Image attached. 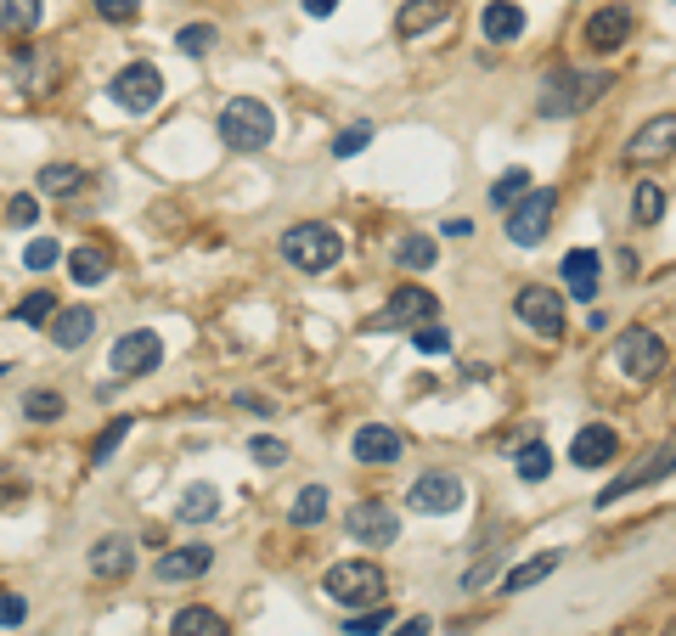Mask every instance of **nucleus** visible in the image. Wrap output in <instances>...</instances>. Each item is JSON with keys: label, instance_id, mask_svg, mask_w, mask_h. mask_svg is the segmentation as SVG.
<instances>
[{"label": "nucleus", "instance_id": "f257e3e1", "mask_svg": "<svg viewBox=\"0 0 676 636\" xmlns=\"http://www.w3.org/2000/svg\"><path fill=\"white\" fill-rule=\"evenodd\" d=\"M282 259L304 277H327L333 265L345 259V237H338L333 225H322V220H304V225L282 231Z\"/></svg>", "mask_w": 676, "mask_h": 636}, {"label": "nucleus", "instance_id": "f03ea898", "mask_svg": "<svg viewBox=\"0 0 676 636\" xmlns=\"http://www.w3.org/2000/svg\"><path fill=\"white\" fill-rule=\"evenodd\" d=\"M277 136V113H270L259 96H231L220 108V142L231 152H265Z\"/></svg>", "mask_w": 676, "mask_h": 636}, {"label": "nucleus", "instance_id": "7ed1b4c3", "mask_svg": "<svg viewBox=\"0 0 676 636\" xmlns=\"http://www.w3.org/2000/svg\"><path fill=\"white\" fill-rule=\"evenodd\" d=\"M384 568L372 563V558H345V563H333L327 575H322V591L338 602V609H366V602H384Z\"/></svg>", "mask_w": 676, "mask_h": 636}, {"label": "nucleus", "instance_id": "20e7f679", "mask_svg": "<svg viewBox=\"0 0 676 636\" xmlns=\"http://www.w3.org/2000/svg\"><path fill=\"white\" fill-rule=\"evenodd\" d=\"M608 90V74H587V69H564V74H547V85H541V113L547 119H575L587 113L597 96Z\"/></svg>", "mask_w": 676, "mask_h": 636}, {"label": "nucleus", "instance_id": "39448f33", "mask_svg": "<svg viewBox=\"0 0 676 636\" xmlns=\"http://www.w3.org/2000/svg\"><path fill=\"white\" fill-rule=\"evenodd\" d=\"M439 316V298L428 293V288H418V282H400L389 298H384V310L366 321V332H412V327H423V321H434Z\"/></svg>", "mask_w": 676, "mask_h": 636}, {"label": "nucleus", "instance_id": "423d86ee", "mask_svg": "<svg viewBox=\"0 0 676 636\" xmlns=\"http://www.w3.org/2000/svg\"><path fill=\"white\" fill-rule=\"evenodd\" d=\"M615 360H620V372L631 383H649V378L665 372V339L654 327H626L615 339Z\"/></svg>", "mask_w": 676, "mask_h": 636}, {"label": "nucleus", "instance_id": "0eeeda50", "mask_svg": "<svg viewBox=\"0 0 676 636\" xmlns=\"http://www.w3.org/2000/svg\"><path fill=\"white\" fill-rule=\"evenodd\" d=\"M553 209H558V192L530 186L519 204H507V237H514L519 248H535L541 237H547V225H553Z\"/></svg>", "mask_w": 676, "mask_h": 636}, {"label": "nucleus", "instance_id": "6e6552de", "mask_svg": "<svg viewBox=\"0 0 676 636\" xmlns=\"http://www.w3.org/2000/svg\"><path fill=\"white\" fill-rule=\"evenodd\" d=\"M108 96H113V108H124V113L142 119V113H153V108L164 102V74L153 69V62H130V69L113 74Z\"/></svg>", "mask_w": 676, "mask_h": 636}, {"label": "nucleus", "instance_id": "1a4fd4ad", "mask_svg": "<svg viewBox=\"0 0 676 636\" xmlns=\"http://www.w3.org/2000/svg\"><path fill=\"white\" fill-rule=\"evenodd\" d=\"M514 316L541 332V339H564V293L547 288V282H524L519 298H514Z\"/></svg>", "mask_w": 676, "mask_h": 636}, {"label": "nucleus", "instance_id": "9d476101", "mask_svg": "<svg viewBox=\"0 0 676 636\" xmlns=\"http://www.w3.org/2000/svg\"><path fill=\"white\" fill-rule=\"evenodd\" d=\"M158 360H164V339H158L153 327H135V332H124V339H113V355H108V366H113L119 383L158 372Z\"/></svg>", "mask_w": 676, "mask_h": 636}, {"label": "nucleus", "instance_id": "9b49d317", "mask_svg": "<svg viewBox=\"0 0 676 636\" xmlns=\"http://www.w3.org/2000/svg\"><path fill=\"white\" fill-rule=\"evenodd\" d=\"M345 529H350V541H361V547H389V541H400V513L389 507V501H355V507L345 513Z\"/></svg>", "mask_w": 676, "mask_h": 636}, {"label": "nucleus", "instance_id": "f8f14e48", "mask_svg": "<svg viewBox=\"0 0 676 636\" xmlns=\"http://www.w3.org/2000/svg\"><path fill=\"white\" fill-rule=\"evenodd\" d=\"M462 479L451 474V467H434V474H423L418 485H412V496H406V507L412 513H457L462 507Z\"/></svg>", "mask_w": 676, "mask_h": 636}, {"label": "nucleus", "instance_id": "ddd939ff", "mask_svg": "<svg viewBox=\"0 0 676 636\" xmlns=\"http://www.w3.org/2000/svg\"><path fill=\"white\" fill-rule=\"evenodd\" d=\"M209 568H215V547L192 541V547H169V552H158L153 575H158L164 586H181V580H197V575H209Z\"/></svg>", "mask_w": 676, "mask_h": 636}, {"label": "nucleus", "instance_id": "4468645a", "mask_svg": "<svg viewBox=\"0 0 676 636\" xmlns=\"http://www.w3.org/2000/svg\"><path fill=\"white\" fill-rule=\"evenodd\" d=\"M350 451H355V462H366V467H389V462L406 456V433L389 428V423H366V428H355Z\"/></svg>", "mask_w": 676, "mask_h": 636}, {"label": "nucleus", "instance_id": "2eb2a0df", "mask_svg": "<svg viewBox=\"0 0 676 636\" xmlns=\"http://www.w3.org/2000/svg\"><path fill=\"white\" fill-rule=\"evenodd\" d=\"M631 23H637V17H631L626 7H603V12L587 17V35H581V40H587V51L608 57V51H620V46L631 40Z\"/></svg>", "mask_w": 676, "mask_h": 636}, {"label": "nucleus", "instance_id": "dca6fc26", "mask_svg": "<svg viewBox=\"0 0 676 636\" xmlns=\"http://www.w3.org/2000/svg\"><path fill=\"white\" fill-rule=\"evenodd\" d=\"M615 456H620V433L608 428V423H587L569 440V462L575 467H603V462H615Z\"/></svg>", "mask_w": 676, "mask_h": 636}, {"label": "nucleus", "instance_id": "f3484780", "mask_svg": "<svg viewBox=\"0 0 676 636\" xmlns=\"http://www.w3.org/2000/svg\"><path fill=\"white\" fill-rule=\"evenodd\" d=\"M135 568V541L130 535H101V541L90 547V575L96 580H130Z\"/></svg>", "mask_w": 676, "mask_h": 636}, {"label": "nucleus", "instance_id": "a211bd4d", "mask_svg": "<svg viewBox=\"0 0 676 636\" xmlns=\"http://www.w3.org/2000/svg\"><path fill=\"white\" fill-rule=\"evenodd\" d=\"M46 332H51V344L57 350H85L90 344V332H96V310L90 305H57V316L46 321Z\"/></svg>", "mask_w": 676, "mask_h": 636}, {"label": "nucleus", "instance_id": "6ab92c4d", "mask_svg": "<svg viewBox=\"0 0 676 636\" xmlns=\"http://www.w3.org/2000/svg\"><path fill=\"white\" fill-rule=\"evenodd\" d=\"M524 7L519 0H485V12H480V35L491 40V46H502V40H519L524 35Z\"/></svg>", "mask_w": 676, "mask_h": 636}, {"label": "nucleus", "instance_id": "aec40b11", "mask_svg": "<svg viewBox=\"0 0 676 636\" xmlns=\"http://www.w3.org/2000/svg\"><path fill=\"white\" fill-rule=\"evenodd\" d=\"M671 474V445H660L654 456H642L637 467H631V474H620L615 485H608L603 496H597V507H608V501H620V496H631L637 485H654V479H665Z\"/></svg>", "mask_w": 676, "mask_h": 636}, {"label": "nucleus", "instance_id": "412c9836", "mask_svg": "<svg viewBox=\"0 0 676 636\" xmlns=\"http://www.w3.org/2000/svg\"><path fill=\"white\" fill-rule=\"evenodd\" d=\"M671 136H676V119L660 113L654 124H642L631 147H626V163H654V158H671Z\"/></svg>", "mask_w": 676, "mask_h": 636}, {"label": "nucleus", "instance_id": "4be33fe9", "mask_svg": "<svg viewBox=\"0 0 676 636\" xmlns=\"http://www.w3.org/2000/svg\"><path fill=\"white\" fill-rule=\"evenodd\" d=\"M558 563H564V552H558V547H553V552H535V558H524V563L507 568V575H502V591H507V597H519V591H530V586L547 580Z\"/></svg>", "mask_w": 676, "mask_h": 636}, {"label": "nucleus", "instance_id": "5701e85b", "mask_svg": "<svg viewBox=\"0 0 676 636\" xmlns=\"http://www.w3.org/2000/svg\"><path fill=\"white\" fill-rule=\"evenodd\" d=\"M564 288L575 298H597V254L592 248H569L564 254Z\"/></svg>", "mask_w": 676, "mask_h": 636}, {"label": "nucleus", "instance_id": "b1692460", "mask_svg": "<svg viewBox=\"0 0 676 636\" xmlns=\"http://www.w3.org/2000/svg\"><path fill=\"white\" fill-rule=\"evenodd\" d=\"M169 636H231V625L215 609H203V602H186V609L169 620Z\"/></svg>", "mask_w": 676, "mask_h": 636}, {"label": "nucleus", "instance_id": "393cba45", "mask_svg": "<svg viewBox=\"0 0 676 636\" xmlns=\"http://www.w3.org/2000/svg\"><path fill=\"white\" fill-rule=\"evenodd\" d=\"M108 271H113V259H108V248H96V243H85V248L68 254V277H74L80 288L108 282Z\"/></svg>", "mask_w": 676, "mask_h": 636}, {"label": "nucleus", "instance_id": "a878e982", "mask_svg": "<svg viewBox=\"0 0 676 636\" xmlns=\"http://www.w3.org/2000/svg\"><path fill=\"white\" fill-rule=\"evenodd\" d=\"M434 259H439V243L428 237V231H406V237L395 243V265H400V271H434Z\"/></svg>", "mask_w": 676, "mask_h": 636}, {"label": "nucleus", "instance_id": "bb28decb", "mask_svg": "<svg viewBox=\"0 0 676 636\" xmlns=\"http://www.w3.org/2000/svg\"><path fill=\"white\" fill-rule=\"evenodd\" d=\"M439 17H446V0H412V7H400L395 35H400V40H412V35H423V28H434Z\"/></svg>", "mask_w": 676, "mask_h": 636}, {"label": "nucleus", "instance_id": "cd10ccee", "mask_svg": "<svg viewBox=\"0 0 676 636\" xmlns=\"http://www.w3.org/2000/svg\"><path fill=\"white\" fill-rule=\"evenodd\" d=\"M46 17V0H0V28L7 35H34Z\"/></svg>", "mask_w": 676, "mask_h": 636}, {"label": "nucleus", "instance_id": "c85d7f7f", "mask_svg": "<svg viewBox=\"0 0 676 636\" xmlns=\"http://www.w3.org/2000/svg\"><path fill=\"white\" fill-rule=\"evenodd\" d=\"M389 625H395V609H389V597H384V602H366V609H350L345 636H384Z\"/></svg>", "mask_w": 676, "mask_h": 636}, {"label": "nucleus", "instance_id": "c756f323", "mask_svg": "<svg viewBox=\"0 0 676 636\" xmlns=\"http://www.w3.org/2000/svg\"><path fill=\"white\" fill-rule=\"evenodd\" d=\"M215 513H220V490H215V485H192V490L181 496V507H176L181 524H209Z\"/></svg>", "mask_w": 676, "mask_h": 636}, {"label": "nucleus", "instance_id": "7c9ffc66", "mask_svg": "<svg viewBox=\"0 0 676 636\" xmlns=\"http://www.w3.org/2000/svg\"><path fill=\"white\" fill-rule=\"evenodd\" d=\"M288 518H293V529H316V524L327 518V485H304V490L293 496Z\"/></svg>", "mask_w": 676, "mask_h": 636}, {"label": "nucleus", "instance_id": "2f4dec72", "mask_svg": "<svg viewBox=\"0 0 676 636\" xmlns=\"http://www.w3.org/2000/svg\"><path fill=\"white\" fill-rule=\"evenodd\" d=\"M80 186H85L80 163H46L40 170V197H74Z\"/></svg>", "mask_w": 676, "mask_h": 636}, {"label": "nucleus", "instance_id": "473e14b6", "mask_svg": "<svg viewBox=\"0 0 676 636\" xmlns=\"http://www.w3.org/2000/svg\"><path fill=\"white\" fill-rule=\"evenodd\" d=\"M514 467H519V479H524V485H541V479L553 474V451L541 445V440H530L524 451H514Z\"/></svg>", "mask_w": 676, "mask_h": 636}, {"label": "nucleus", "instance_id": "72a5a7b5", "mask_svg": "<svg viewBox=\"0 0 676 636\" xmlns=\"http://www.w3.org/2000/svg\"><path fill=\"white\" fill-rule=\"evenodd\" d=\"M23 327H46L51 316H57V293L51 288H34L28 298H17V310H12Z\"/></svg>", "mask_w": 676, "mask_h": 636}, {"label": "nucleus", "instance_id": "f704fd0d", "mask_svg": "<svg viewBox=\"0 0 676 636\" xmlns=\"http://www.w3.org/2000/svg\"><path fill=\"white\" fill-rule=\"evenodd\" d=\"M631 215H637V225H660V220H665V186H660V181H642Z\"/></svg>", "mask_w": 676, "mask_h": 636}, {"label": "nucleus", "instance_id": "c9c22d12", "mask_svg": "<svg viewBox=\"0 0 676 636\" xmlns=\"http://www.w3.org/2000/svg\"><path fill=\"white\" fill-rule=\"evenodd\" d=\"M23 417L28 423H57L62 417V394L57 389H28L23 394Z\"/></svg>", "mask_w": 676, "mask_h": 636}, {"label": "nucleus", "instance_id": "e433bc0d", "mask_svg": "<svg viewBox=\"0 0 676 636\" xmlns=\"http://www.w3.org/2000/svg\"><path fill=\"white\" fill-rule=\"evenodd\" d=\"M215 40H220V28H215V23H186L181 35H176V46H181L186 57H203V51H215Z\"/></svg>", "mask_w": 676, "mask_h": 636}, {"label": "nucleus", "instance_id": "4c0bfd02", "mask_svg": "<svg viewBox=\"0 0 676 636\" xmlns=\"http://www.w3.org/2000/svg\"><path fill=\"white\" fill-rule=\"evenodd\" d=\"M124 433H130V417H113L108 428H101V433H96V445H90V467H101V462H108V456L124 445Z\"/></svg>", "mask_w": 676, "mask_h": 636}, {"label": "nucleus", "instance_id": "58836bf2", "mask_svg": "<svg viewBox=\"0 0 676 636\" xmlns=\"http://www.w3.org/2000/svg\"><path fill=\"white\" fill-rule=\"evenodd\" d=\"M366 147H372V124H366V119L333 136V158H355V152H366Z\"/></svg>", "mask_w": 676, "mask_h": 636}, {"label": "nucleus", "instance_id": "ea45409f", "mask_svg": "<svg viewBox=\"0 0 676 636\" xmlns=\"http://www.w3.org/2000/svg\"><path fill=\"white\" fill-rule=\"evenodd\" d=\"M524 192H530V170H507V175L491 186V204H496V209H507V204H519Z\"/></svg>", "mask_w": 676, "mask_h": 636}, {"label": "nucleus", "instance_id": "a19ab883", "mask_svg": "<svg viewBox=\"0 0 676 636\" xmlns=\"http://www.w3.org/2000/svg\"><path fill=\"white\" fill-rule=\"evenodd\" d=\"M412 344H418V355H446L451 350V332L439 327V321H423V327H412Z\"/></svg>", "mask_w": 676, "mask_h": 636}, {"label": "nucleus", "instance_id": "79ce46f5", "mask_svg": "<svg viewBox=\"0 0 676 636\" xmlns=\"http://www.w3.org/2000/svg\"><path fill=\"white\" fill-rule=\"evenodd\" d=\"M62 259V248H57V237H34L28 248H23V265L28 271H51V265Z\"/></svg>", "mask_w": 676, "mask_h": 636}, {"label": "nucleus", "instance_id": "37998d69", "mask_svg": "<svg viewBox=\"0 0 676 636\" xmlns=\"http://www.w3.org/2000/svg\"><path fill=\"white\" fill-rule=\"evenodd\" d=\"M249 456H254L259 467H282V462H288V445L277 440V433H259V440H249Z\"/></svg>", "mask_w": 676, "mask_h": 636}, {"label": "nucleus", "instance_id": "c03bdc74", "mask_svg": "<svg viewBox=\"0 0 676 636\" xmlns=\"http://www.w3.org/2000/svg\"><path fill=\"white\" fill-rule=\"evenodd\" d=\"M7 220H12V225H34V220H40V197H28V192H17V197H12V204H7Z\"/></svg>", "mask_w": 676, "mask_h": 636}, {"label": "nucleus", "instance_id": "a18cd8bd", "mask_svg": "<svg viewBox=\"0 0 676 636\" xmlns=\"http://www.w3.org/2000/svg\"><path fill=\"white\" fill-rule=\"evenodd\" d=\"M96 12L108 23H135V12H142V0H96Z\"/></svg>", "mask_w": 676, "mask_h": 636}, {"label": "nucleus", "instance_id": "49530a36", "mask_svg": "<svg viewBox=\"0 0 676 636\" xmlns=\"http://www.w3.org/2000/svg\"><path fill=\"white\" fill-rule=\"evenodd\" d=\"M496 563H502V552H491V558H480V563H473L468 575H462V591H480V586L496 575Z\"/></svg>", "mask_w": 676, "mask_h": 636}, {"label": "nucleus", "instance_id": "de8ad7c7", "mask_svg": "<svg viewBox=\"0 0 676 636\" xmlns=\"http://www.w3.org/2000/svg\"><path fill=\"white\" fill-rule=\"evenodd\" d=\"M28 620V602L17 591H0V625H23Z\"/></svg>", "mask_w": 676, "mask_h": 636}, {"label": "nucleus", "instance_id": "09e8293b", "mask_svg": "<svg viewBox=\"0 0 676 636\" xmlns=\"http://www.w3.org/2000/svg\"><path fill=\"white\" fill-rule=\"evenodd\" d=\"M237 406H243V412H254V417H270V412H277L265 394H237Z\"/></svg>", "mask_w": 676, "mask_h": 636}, {"label": "nucleus", "instance_id": "8fccbe9b", "mask_svg": "<svg viewBox=\"0 0 676 636\" xmlns=\"http://www.w3.org/2000/svg\"><path fill=\"white\" fill-rule=\"evenodd\" d=\"M428 631H434V620H428V614H412V620H406L400 631H389V636H428Z\"/></svg>", "mask_w": 676, "mask_h": 636}, {"label": "nucleus", "instance_id": "3c124183", "mask_svg": "<svg viewBox=\"0 0 676 636\" xmlns=\"http://www.w3.org/2000/svg\"><path fill=\"white\" fill-rule=\"evenodd\" d=\"M439 231H446V237H473V220H462V215H457V220H446Z\"/></svg>", "mask_w": 676, "mask_h": 636}, {"label": "nucleus", "instance_id": "603ef678", "mask_svg": "<svg viewBox=\"0 0 676 636\" xmlns=\"http://www.w3.org/2000/svg\"><path fill=\"white\" fill-rule=\"evenodd\" d=\"M304 12H311V17H333L338 0H304Z\"/></svg>", "mask_w": 676, "mask_h": 636}]
</instances>
